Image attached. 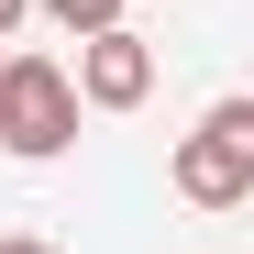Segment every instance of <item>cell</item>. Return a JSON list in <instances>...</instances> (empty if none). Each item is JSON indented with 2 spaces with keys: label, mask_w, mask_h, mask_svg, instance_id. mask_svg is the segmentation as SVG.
<instances>
[{
  "label": "cell",
  "mask_w": 254,
  "mask_h": 254,
  "mask_svg": "<svg viewBox=\"0 0 254 254\" xmlns=\"http://www.w3.org/2000/svg\"><path fill=\"white\" fill-rule=\"evenodd\" d=\"M66 144H77V89H66V66H56V56H11V45H0V155L56 166Z\"/></svg>",
  "instance_id": "1"
},
{
  "label": "cell",
  "mask_w": 254,
  "mask_h": 254,
  "mask_svg": "<svg viewBox=\"0 0 254 254\" xmlns=\"http://www.w3.org/2000/svg\"><path fill=\"white\" fill-rule=\"evenodd\" d=\"M177 199L188 210H243L254 199V100H210L199 133L177 144Z\"/></svg>",
  "instance_id": "2"
},
{
  "label": "cell",
  "mask_w": 254,
  "mask_h": 254,
  "mask_svg": "<svg viewBox=\"0 0 254 254\" xmlns=\"http://www.w3.org/2000/svg\"><path fill=\"white\" fill-rule=\"evenodd\" d=\"M66 89L77 111H144L155 100V45L133 22H111V33H77V66H66Z\"/></svg>",
  "instance_id": "3"
},
{
  "label": "cell",
  "mask_w": 254,
  "mask_h": 254,
  "mask_svg": "<svg viewBox=\"0 0 254 254\" xmlns=\"http://www.w3.org/2000/svg\"><path fill=\"white\" fill-rule=\"evenodd\" d=\"M45 22H66V33H111L122 22V0H33Z\"/></svg>",
  "instance_id": "4"
},
{
  "label": "cell",
  "mask_w": 254,
  "mask_h": 254,
  "mask_svg": "<svg viewBox=\"0 0 254 254\" xmlns=\"http://www.w3.org/2000/svg\"><path fill=\"white\" fill-rule=\"evenodd\" d=\"M0 254H56V243L45 232H0Z\"/></svg>",
  "instance_id": "5"
},
{
  "label": "cell",
  "mask_w": 254,
  "mask_h": 254,
  "mask_svg": "<svg viewBox=\"0 0 254 254\" xmlns=\"http://www.w3.org/2000/svg\"><path fill=\"white\" fill-rule=\"evenodd\" d=\"M22 11H33V0H0V45H11V22H22Z\"/></svg>",
  "instance_id": "6"
}]
</instances>
